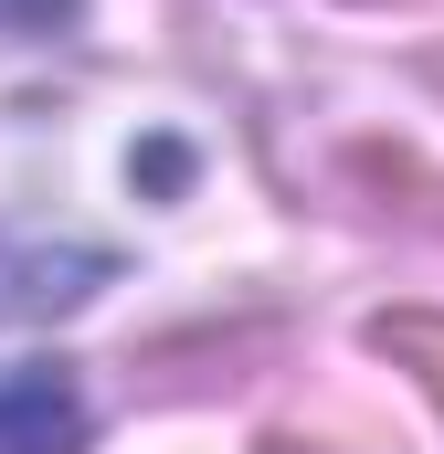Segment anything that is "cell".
Listing matches in <instances>:
<instances>
[{
	"mask_svg": "<svg viewBox=\"0 0 444 454\" xmlns=\"http://www.w3.org/2000/svg\"><path fill=\"white\" fill-rule=\"evenodd\" d=\"M85 0H0V32H75Z\"/></svg>",
	"mask_w": 444,
	"mask_h": 454,
	"instance_id": "obj_3",
	"label": "cell"
},
{
	"mask_svg": "<svg viewBox=\"0 0 444 454\" xmlns=\"http://www.w3.org/2000/svg\"><path fill=\"white\" fill-rule=\"evenodd\" d=\"M370 348H381V359H402V370H413V380L444 402V317L402 307V317H381V328H370Z\"/></svg>",
	"mask_w": 444,
	"mask_h": 454,
	"instance_id": "obj_2",
	"label": "cell"
},
{
	"mask_svg": "<svg viewBox=\"0 0 444 454\" xmlns=\"http://www.w3.org/2000/svg\"><path fill=\"white\" fill-rule=\"evenodd\" d=\"M0 454H85V391L53 359L0 370Z\"/></svg>",
	"mask_w": 444,
	"mask_h": 454,
	"instance_id": "obj_1",
	"label": "cell"
}]
</instances>
